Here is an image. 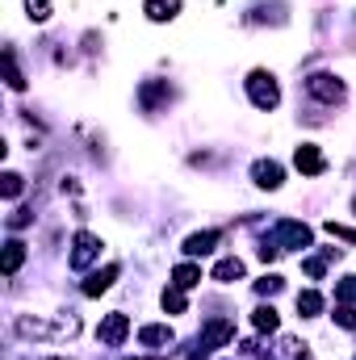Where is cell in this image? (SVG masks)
<instances>
[{"instance_id":"34","label":"cell","mask_w":356,"mask_h":360,"mask_svg":"<svg viewBox=\"0 0 356 360\" xmlns=\"http://www.w3.org/2000/svg\"><path fill=\"white\" fill-rule=\"evenodd\" d=\"M130 360H143V356H130ZM151 360H160V356H151Z\"/></svg>"},{"instance_id":"25","label":"cell","mask_w":356,"mask_h":360,"mask_svg":"<svg viewBox=\"0 0 356 360\" xmlns=\"http://www.w3.org/2000/svg\"><path fill=\"white\" fill-rule=\"evenodd\" d=\"M281 289H285V281H281L276 272H265V276L256 281V293H260V297H276Z\"/></svg>"},{"instance_id":"14","label":"cell","mask_w":356,"mask_h":360,"mask_svg":"<svg viewBox=\"0 0 356 360\" xmlns=\"http://www.w3.org/2000/svg\"><path fill=\"white\" fill-rule=\"evenodd\" d=\"M117 264H105V269H96L89 276V281H84V285H80V289H84V297H101V293H105V289H113V281H117Z\"/></svg>"},{"instance_id":"33","label":"cell","mask_w":356,"mask_h":360,"mask_svg":"<svg viewBox=\"0 0 356 360\" xmlns=\"http://www.w3.org/2000/svg\"><path fill=\"white\" fill-rule=\"evenodd\" d=\"M189 360H205V348L197 344V352H189Z\"/></svg>"},{"instance_id":"22","label":"cell","mask_w":356,"mask_h":360,"mask_svg":"<svg viewBox=\"0 0 356 360\" xmlns=\"http://www.w3.org/2000/svg\"><path fill=\"white\" fill-rule=\"evenodd\" d=\"M252 327H256V331H268V335H272V331L281 327V314H276L272 306H256V310H252Z\"/></svg>"},{"instance_id":"30","label":"cell","mask_w":356,"mask_h":360,"mask_svg":"<svg viewBox=\"0 0 356 360\" xmlns=\"http://www.w3.org/2000/svg\"><path fill=\"white\" fill-rule=\"evenodd\" d=\"M34 222V210H13L8 214V231H21V226H30Z\"/></svg>"},{"instance_id":"24","label":"cell","mask_w":356,"mask_h":360,"mask_svg":"<svg viewBox=\"0 0 356 360\" xmlns=\"http://www.w3.org/2000/svg\"><path fill=\"white\" fill-rule=\"evenodd\" d=\"M51 0H25V17L34 21V25H42V21H51Z\"/></svg>"},{"instance_id":"6","label":"cell","mask_w":356,"mask_h":360,"mask_svg":"<svg viewBox=\"0 0 356 360\" xmlns=\"http://www.w3.org/2000/svg\"><path fill=\"white\" fill-rule=\"evenodd\" d=\"M293 168L302 176H323L327 172V155L319 151V143H298L293 147Z\"/></svg>"},{"instance_id":"2","label":"cell","mask_w":356,"mask_h":360,"mask_svg":"<svg viewBox=\"0 0 356 360\" xmlns=\"http://www.w3.org/2000/svg\"><path fill=\"white\" fill-rule=\"evenodd\" d=\"M306 92H310L319 105H344V101H348V84H344L336 72H310V76H306Z\"/></svg>"},{"instance_id":"26","label":"cell","mask_w":356,"mask_h":360,"mask_svg":"<svg viewBox=\"0 0 356 360\" xmlns=\"http://www.w3.org/2000/svg\"><path fill=\"white\" fill-rule=\"evenodd\" d=\"M331 319H336V323H340V327H344V331H356V306H348V302H340V306H336V314H331Z\"/></svg>"},{"instance_id":"3","label":"cell","mask_w":356,"mask_h":360,"mask_svg":"<svg viewBox=\"0 0 356 360\" xmlns=\"http://www.w3.org/2000/svg\"><path fill=\"white\" fill-rule=\"evenodd\" d=\"M272 243H276L281 252H306V248L314 243V231H310L306 222H298V218H281V222L272 226Z\"/></svg>"},{"instance_id":"8","label":"cell","mask_w":356,"mask_h":360,"mask_svg":"<svg viewBox=\"0 0 356 360\" xmlns=\"http://www.w3.org/2000/svg\"><path fill=\"white\" fill-rule=\"evenodd\" d=\"M231 340H235V319L218 314V319H210V323L201 327V340H197V344H201V348L210 352V348H227Z\"/></svg>"},{"instance_id":"27","label":"cell","mask_w":356,"mask_h":360,"mask_svg":"<svg viewBox=\"0 0 356 360\" xmlns=\"http://www.w3.org/2000/svg\"><path fill=\"white\" fill-rule=\"evenodd\" d=\"M336 302H348V306H356V272H352V276H344V281L336 285Z\"/></svg>"},{"instance_id":"16","label":"cell","mask_w":356,"mask_h":360,"mask_svg":"<svg viewBox=\"0 0 356 360\" xmlns=\"http://www.w3.org/2000/svg\"><path fill=\"white\" fill-rule=\"evenodd\" d=\"M265 21L285 25V21H289V17H285V4H256V8L248 13V25H265Z\"/></svg>"},{"instance_id":"18","label":"cell","mask_w":356,"mask_h":360,"mask_svg":"<svg viewBox=\"0 0 356 360\" xmlns=\"http://www.w3.org/2000/svg\"><path fill=\"white\" fill-rule=\"evenodd\" d=\"M4 84L13 92H25V76H21V68H17V51H13V46H4Z\"/></svg>"},{"instance_id":"31","label":"cell","mask_w":356,"mask_h":360,"mask_svg":"<svg viewBox=\"0 0 356 360\" xmlns=\"http://www.w3.org/2000/svg\"><path fill=\"white\" fill-rule=\"evenodd\" d=\"M285 348H289V352H293V360H314V352H310V348H306V344H298V340H289V344H285Z\"/></svg>"},{"instance_id":"19","label":"cell","mask_w":356,"mask_h":360,"mask_svg":"<svg viewBox=\"0 0 356 360\" xmlns=\"http://www.w3.org/2000/svg\"><path fill=\"white\" fill-rule=\"evenodd\" d=\"M298 314L302 319H319L323 314V293L319 289H302L298 293Z\"/></svg>"},{"instance_id":"11","label":"cell","mask_w":356,"mask_h":360,"mask_svg":"<svg viewBox=\"0 0 356 360\" xmlns=\"http://www.w3.org/2000/svg\"><path fill=\"white\" fill-rule=\"evenodd\" d=\"M218 243H222V231H193V235L184 239V256H189V260H197V256H210Z\"/></svg>"},{"instance_id":"10","label":"cell","mask_w":356,"mask_h":360,"mask_svg":"<svg viewBox=\"0 0 356 360\" xmlns=\"http://www.w3.org/2000/svg\"><path fill=\"white\" fill-rule=\"evenodd\" d=\"M252 184L265 188V193H276V188L285 184V168H281L276 160H256V164H252Z\"/></svg>"},{"instance_id":"23","label":"cell","mask_w":356,"mask_h":360,"mask_svg":"<svg viewBox=\"0 0 356 360\" xmlns=\"http://www.w3.org/2000/svg\"><path fill=\"white\" fill-rule=\"evenodd\" d=\"M21 188H25V176H17V172H4V176H0V193H4V201H17Z\"/></svg>"},{"instance_id":"21","label":"cell","mask_w":356,"mask_h":360,"mask_svg":"<svg viewBox=\"0 0 356 360\" xmlns=\"http://www.w3.org/2000/svg\"><path fill=\"white\" fill-rule=\"evenodd\" d=\"M160 306H164L168 314H184V310H189V297H184V289H177V285H168V289L160 293Z\"/></svg>"},{"instance_id":"12","label":"cell","mask_w":356,"mask_h":360,"mask_svg":"<svg viewBox=\"0 0 356 360\" xmlns=\"http://www.w3.org/2000/svg\"><path fill=\"white\" fill-rule=\"evenodd\" d=\"M172 340H177V331H172L168 323H147V327H139V344H143V348H155V352H160V348H168Z\"/></svg>"},{"instance_id":"5","label":"cell","mask_w":356,"mask_h":360,"mask_svg":"<svg viewBox=\"0 0 356 360\" xmlns=\"http://www.w3.org/2000/svg\"><path fill=\"white\" fill-rule=\"evenodd\" d=\"M172 96H177V92H172L168 80H143V84H139V109H143V113H164V109L172 105Z\"/></svg>"},{"instance_id":"9","label":"cell","mask_w":356,"mask_h":360,"mask_svg":"<svg viewBox=\"0 0 356 360\" xmlns=\"http://www.w3.org/2000/svg\"><path fill=\"white\" fill-rule=\"evenodd\" d=\"M13 331H17L21 340H59V323H46V319H38V314H17Z\"/></svg>"},{"instance_id":"15","label":"cell","mask_w":356,"mask_h":360,"mask_svg":"<svg viewBox=\"0 0 356 360\" xmlns=\"http://www.w3.org/2000/svg\"><path fill=\"white\" fill-rule=\"evenodd\" d=\"M243 260L239 256H227V260H218L214 272H210V281H218V285H235V281H243Z\"/></svg>"},{"instance_id":"17","label":"cell","mask_w":356,"mask_h":360,"mask_svg":"<svg viewBox=\"0 0 356 360\" xmlns=\"http://www.w3.org/2000/svg\"><path fill=\"white\" fill-rule=\"evenodd\" d=\"M25 264V243L21 239H4V276H17V269Z\"/></svg>"},{"instance_id":"29","label":"cell","mask_w":356,"mask_h":360,"mask_svg":"<svg viewBox=\"0 0 356 360\" xmlns=\"http://www.w3.org/2000/svg\"><path fill=\"white\" fill-rule=\"evenodd\" d=\"M327 235H336V239H344V243H352L356 248V226H344V222L331 218V222H327Z\"/></svg>"},{"instance_id":"13","label":"cell","mask_w":356,"mask_h":360,"mask_svg":"<svg viewBox=\"0 0 356 360\" xmlns=\"http://www.w3.org/2000/svg\"><path fill=\"white\" fill-rule=\"evenodd\" d=\"M180 4L184 0H143V13H147V21L164 25V21H177L180 17Z\"/></svg>"},{"instance_id":"7","label":"cell","mask_w":356,"mask_h":360,"mask_svg":"<svg viewBox=\"0 0 356 360\" xmlns=\"http://www.w3.org/2000/svg\"><path fill=\"white\" fill-rule=\"evenodd\" d=\"M126 335H130V319H126L122 310L105 314V319H101V327H96V340H101L105 348H122V344H126Z\"/></svg>"},{"instance_id":"4","label":"cell","mask_w":356,"mask_h":360,"mask_svg":"<svg viewBox=\"0 0 356 360\" xmlns=\"http://www.w3.org/2000/svg\"><path fill=\"white\" fill-rule=\"evenodd\" d=\"M101 260V239L92 235V231H76L72 235V256H68V264L76 272H84V269H92Z\"/></svg>"},{"instance_id":"32","label":"cell","mask_w":356,"mask_h":360,"mask_svg":"<svg viewBox=\"0 0 356 360\" xmlns=\"http://www.w3.org/2000/svg\"><path fill=\"white\" fill-rule=\"evenodd\" d=\"M276 256H281V248H276L272 239H265V243H260V260H265V264H272Z\"/></svg>"},{"instance_id":"1","label":"cell","mask_w":356,"mask_h":360,"mask_svg":"<svg viewBox=\"0 0 356 360\" xmlns=\"http://www.w3.org/2000/svg\"><path fill=\"white\" fill-rule=\"evenodd\" d=\"M243 89H248V101H252L260 113H272V109L281 105V84H276V76H272V72H265V68L248 72Z\"/></svg>"},{"instance_id":"28","label":"cell","mask_w":356,"mask_h":360,"mask_svg":"<svg viewBox=\"0 0 356 360\" xmlns=\"http://www.w3.org/2000/svg\"><path fill=\"white\" fill-rule=\"evenodd\" d=\"M302 269H306V276L323 281V276H327V260H323V256H306V260H302Z\"/></svg>"},{"instance_id":"20","label":"cell","mask_w":356,"mask_h":360,"mask_svg":"<svg viewBox=\"0 0 356 360\" xmlns=\"http://www.w3.org/2000/svg\"><path fill=\"white\" fill-rule=\"evenodd\" d=\"M172 285H177V289H193V285H201V269H197L193 260L177 264V269H172Z\"/></svg>"}]
</instances>
